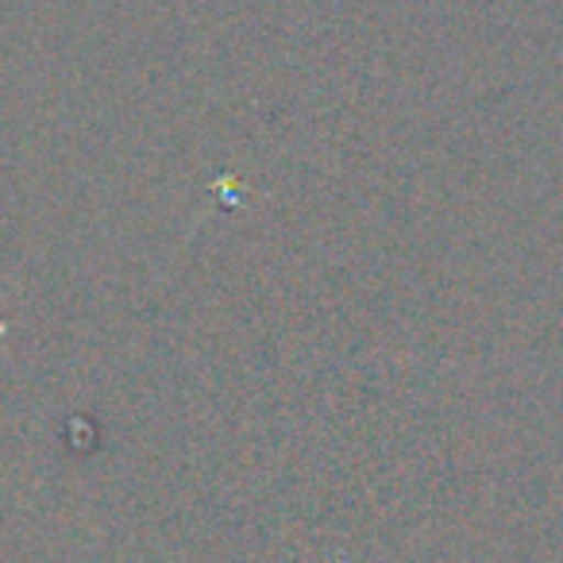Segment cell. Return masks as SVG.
Returning a JSON list of instances; mask_svg holds the SVG:
<instances>
[{"mask_svg":"<svg viewBox=\"0 0 563 563\" xmlns=\"http://www.w3.org/2000/svg\"><path fill=\"white\" fill-rule=\"evenodd\" d=\"M4 332H9V324H4V321H0V336H4Z\"/></svg>","mask_w":563,"mask_h":563,"instance_id":"cell-1","label":"cell"}]
</instances>
